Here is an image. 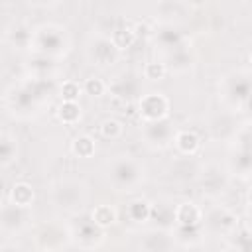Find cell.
Listing matches in <instances>:
<instances>
[{"mask_svg":"<svg viewBox=\"0 0 252 252\" xmlns=\"http://www.w3.org/2000/svg\"><path fill=\"white\" fill-rule=\"evenodd\" d=\"M203 228L215 236H230L238 228V217L226 207H211L203 211Z\"/></svg>","mask_w":252,"mask_h":252,"instance_id":"52a82bcc","label":"cell"},{"mask_svg":"<svg viewBox=\"0 0 252 252\" xmlns=\"http://www.w3.org/2000/svg\"><path fill=\"white\" fill-rule=\"evenodd\" d=\"M16 159H18V140L12 134L4 132L0 136V165L10 167Z\"/></svg>","mask_w":252,"mask_h":252,"instance_id":"d4e9b609","label":"cell"},{"mask_svg":"<svg viewBox=\"0 0 252 252\" xmlns=\"http://www.w3.org/2000/svg\"><path fill=\"white\" fill-rule=\"evenodd\" d=\"M108 91L116 102H122L126 106L140 94V83L134 75L122 73V75L114 77V81L108 83Z\"/></svg>","mask_w":252,"mask_h":252,"instance_id":"7c38bea8","label":"cell"},{"mask_svg":"<svg viewBox=\"0 0 252 252\" xmlns=\"http://www.w3.org/2000/svg\"><path fill=\"white\" fill-rule=\"evenodd\" d=\"M154 41H156V47H159L163 51V55H167L169 51L185 45V39H183L181 32H177L173 26H165V24H161V28L154 33Z\"/></svg>","mask_w":252,"mask_h":252,"instance_id":"e0dca14e","label":"cell"},{"mask_svg":"<svg viewBox=\"0 0 252 252\" xmlns=\"http://www.w3.org/2000/svg\"><path fill=\"white\" fill-rule=\"evenodd\" d=\"M230 248L234 250H240V252H252V230L246 228V230H234L230 236Z\"/></svg>","mask_w":252,"mask_h":252,"instance_id":"d6a6232c","label":"cell"},{"mask_svg":"<svg viewBox=\"0 0 252 252\" xmlns=\"http://www.w3.org/2000/svg\"><path fill=\"white\" fill-rule=\"evenodd\" d=\"M248 228L252 230V209H250V215H248Z\"/></svg>","mask_w":252,"mask_h":252,"instance_id":"b9f144b4","label":"cell"},{"mask_svg":"<svg viewBox=\"0 0 252 252\" xmlns=\"http://www.w3.org/2000/svg\"><path fill=\"white\" fill-rule=\"evenodd\" d=\"M98 132L104 140H118L122 134H124V126L120 120L116 118H104L98 126Z\"/></svg>","mask_w":252,"mask_h":252,"instance_id":"836d02e7","label":"cell"},{"mask_svg":"<svg viewBox=\"0 0 252 252\" xmlns=\"http://www.w3.org/2000/svg\"><path fill=\"white\" fill-rule=\"evenodd\" d=\"M244 199H246V205H248V209H252V185L246 189V197H244Z\"/></svg>","mask_w":252,"mask_h":252,"instance_id":"60d3db41","label":"cell"},{"mask_svg":"<svg viewBox=\"0 0 252 252\" xmlns=\"http://www.w3.org/2000/svg\"><path fill=\"white\" fill-rule=\"evenodd\" d=\"M177 246L175 242V236L169 228H152L144 234L142 242H140V248L142 250H150V252H156V250H173Z\"/></svg>","mask_w":252,"mask_h":252,"instance_id":"5bb4252c","label":"cell"},{"mask_svg":"<svg viewBox=\"0 0 252 252\" xmlns=\"http://www.w3.org/2000/svg\"><path fill=\"white\" fill-rule=\"evenodd\" d=\"M65 240H71V230L65 232L61 226L57 224H43L41 230L37 232V246L39 248H61L65 244Z\"/></svg>","mask_w":252,"mask_h":252,"instance_id":"2e32d148","label":"cell"},{"mask_svg":"<svg viewBox=\"0 0 252 252\" xmlns=\"http://www.w3.org/2000/svg\"><path fill=\"white\" fill-rule=\"evenodd\" d=\"M128 217L134 222H148L152 217V203L146 199H134L128 203Z\"/></svg>","mask_w":252,"mask_h":252,"instance_id":"1f68e13d","label":"cell"},{"mask_svg":"<svg viewBox=\"0 0 252 252\" xmlns=\"http://www.w3.org/2000/svg\"><path fill=\"white\" fill-rule=\"evenodd\" d=\"M193 61H195L193 53L189 51L187 45H181L165 55V65H167V71L171 73H187L193 67Z\"/></svg>","mask_w":252,"mask_h":252,"instance_id":"d6986e66","label":"cell"},{"mask_svg":"<svg viewBox=\"0 0 252 252\" xmlns=\"http://www.w3.org/2000/svg\"><path fill=\"white\" fill-rule=\"evenodd\" d=\"M110 39L114 41V45L124 51V49H130L136 41H138V35H136V30L134 26H120L116 28L112 33H110Z\"/></svg>","mask_w":252,"mask_h":252,"instance_id":"f1b7e54d","label":"cell"},{"mask_svg":"<svg viewBox=\"0 0 252 252\" xmlns=\"http://www.w3.org/2000/svg\"><path fill=\"white\" fill-rule=\"evenodd\" d=\"M83 91H85V94H89V96H102V94L108 91V85H106L102 79H98V77H89V79L83 83Z\"/></svg>","mask_w":252,"mask_h":252,"instance_id":"8d00e7d4","label":"cell"},{"mask_svg":"<svg viewBox=\"0 0 252 252\" xmlns=\"http://www.w3.org/2000/svg\"><path fill=\"white\" fill-rule=\"evenodd\" d=\"M173 146L177 148V152L181 156H195L201 148V138L193 130H179V132H175Z\"/></svg>","mask_w":252,"mask_h":252,"instance_id":"603a6c76","label":"cell"},{"mask_svg":"<svg viewBox=\"0 0 252 252\" xmlns=\"http://www.w3.org/2000/svg\"><path fill=\"white\" fill-rule=\"evenodd\" d=\"M51 79H37L26 77L18 85L10 87L4 94L8 110L18 118H32L37 116L43 104L49 100L51 94Z\"/></svg>","mask_w":252,"mask_h":252,"instance_id":"6da1fadb","label":"cell"},{"mask_svg":"<svg viewBox=\"0 0 252 252\" xmlns=\"http://www.w3.org/2000/svg\"><path fill=\"white\" fill-rule=\"evenodd\" d=\"M33 199H35V193H33V187L26 181H16L10 189V201L20 205V207H32L33 205Z\"/></svg>","mask_w":252,"mask_h":252,"instance_id":"484cf974","label":"cell"},{"mask_svg":"<svg viewBox=\"0 0 252 252\" xmlns=\"http://www.w3.org/2000/svg\"><path fill=\"white\" fill-rule=\"evenodd\" d=\"M197 173H201L199 163L193 159V156H179V159H175L169 167V175L173 179H193L197 177Z\"/></svg>","mask_w":252,"mask_h":252,"instance_id":"ffe728a7","label":"cell"},{"mask_svg":"<svg viewBox=\"0 0 252 252\" xmlns=\"http://www.w3.org/2000/svg\"><path fill=\"white\" fill-rule=\"evenodd\" d=\"M104 240V228L98 226L93 219L81 220L71 228V242L81 248H94L100 246Z\"/></svg>","mask_w":252,"mask_h":252,"instance_id":"8fae6325","label":"cell"},{"mask_svg":"<svg viewBox=\"0 0 252 252\" xmlns=\"http://www.w3.org/2000/svg\"><path fill=\"white\" fill-rule=\"evenodd\" d=\"M69 47H71V39L63 26L43 24L33 30V37H32V45H30L32 53L61 59L69 53Z\"/></svg>","mask_w":252,"mask_h":252,"instance_id":"7a4b0ae2","label":"cell"},{"mask_svg":"<svg viewBox=\"0 0 252 252\" xmlns=\"http://www.w3.org/2000/svg\"><path fill=\"white\" fill-rule=\"evenodd\" d=\"M242 112H246L248 120H252V94H250V98L244 102V108H242Z\"/></svg>","mask_w":252,"mask_h":252,"instance_id":"ab89813d","label":"cell"},{"mask_svg":"<svg viewBox=\"0 0 252 252\" xmlns=\"http://www.w3.org/2000/svg\"><path fill=\"white\" fill-rule=\"evenodd\" d=\"M240 124H236L234 120V112L232 110H224L220 114H217L213 120H211V136L215 140H226V142H232L236 130H238Z\"/></svg>","mask_w":252,"mask_h":252,"instance_id":"9a60e30c","label":"cell"},{"mask_svg":"<svg viewBox=\"0 0 252 252\" xmlns=\"http://www.w3.org/2000/svg\"><path fill=\"white\" fill-rule=\"evenodd\" d=\"M55 114H57V120H59V122H63L65 126H73V124H77V122L81 120V114H83V112H81L79 102L61 100V104L57 106Z\"/></svg>","mask_w":252,"mask_h":252,"instance_id":"4316f807","label":"cell"},{"mask_svg":"<svg viewBox=\"0 0 252 252\" xmlns=\"http://www.w3.org/2000/svg\"><path fill=\"white\" fill-rule=\"evenodd\" d=\"M248 59H250V65H252V53H250V57H248Z\"/></svg>","mask_w":252,"mask_h":252,"instance_id":"7bdbcfd3","label":"cell"},{"mask_svg":"<svg viewBox=\"0 0 252 252\" xmlns=\"http://www.w3.org/2000/svg\"><path fill=\"white\" fill-rule=\"evenodd\" d=\"M134 30H136L138 39H140V37H148V35H152V32H150V26H148V24H136V26H134Z\"/></svg>","mask_w":252,"mask_h":252,"instance_id":"74e56055","label":"cell"},{"mask_svg":"<svg viewBox=\"0 0 252 252\" xmlns=\"http://www.w3.org/2000/svg\"><path fill=\"white\" fill-rule=\"evenodd\" d=\"M228 187V179L226 173L220 171V167L217 165H209L201 171V189L203 195L209 199H219Z\"/></svg>","mask_w":252,"mask_h":252,"instance_id":"4fadbf2b","label":"cell"},{"mask_svg":"<svg viewBox=\"0 0 252 252\" xmlns=\"http://www.w3.org/2000/svg\"><path fill=\"white\" fill-rule=\"evenodd\" d=\"M252 94V73L232 71L226 73L219 83V98L226 110L242 112L244 102Z\"/></svg>","mask_w":252,"mask_h":252,"instance_id":"277c9868","label":"cell"},{"mask_svg":"<svg viewBox=\"0 0 252 252\" xmlns=\"http://www.w3.org/2000/svg\"><path fill=\"white\" fill-rule=\"evenodd\" d=\"M81 93H85V91H83V87L77 81H63L59 85V96H61V100L77 102L79 96H81Z\"/></svg>","mask_w":252,"mask_h":252,"instance_id":"d590c367","label":"cell"},{"mask_svg":"<svg viewBox=\"0 0 252 252\" xmlns=\"http://www.w3.org/2000/svg\"><path fill=\"white\" fill-rule=\"evenodd\" d=\"M142 75H144V79H148L152 83L161 81L167 75V65L163 61H148L144 65V69H142Z\"/></svg>","mask_w":252,"mask_h":252,"instance_id":"e575fe53","label":"cell"},{"mask_svg":"<svg viewBox=\"0 0 252 252\" xmlns=\"http://www.w3.org/2000/svg\"><path fill=\"white\" fill-rule=\"evenodd\" d=\"M228 171L238 177L252 175V152L248 150H234L228 158Z\"/></svg>","mask_w":252,"mask_h":252,"instance_id":"cb8c5ba5","label":"cell"},{"mask_svg":"<svg viewBox=\"0 0 252 252\" xmlns=\"http://www.w3.org/2000/svg\"><path fill=\"white\" fill-rule=\"evenodd\" d=\"M57 59L47 57V55H39V53H32V59L28 61L26 69L30 73V77H37V79H53L55 75V63Z\"/></svg>","mask_w":252,"mask_h":252,"instance_id":"ac0fdd59","label":"cell"},{"mask_svg":"<svg viewBox=\"0 0 252 252\" xmlns=\"http://www.w3.org/2000/svg\"><path fill=\"white\" fill-rule=\"evenodd\" d=\"M32 37H33V30H30V28L24 26V24H14L12 28L6 30V41H8L14 49H18V51L30 49Z\"/></svg>","mask_w":252,"mask_h":252,"instance_id":"7402d4cb","label":"cell"},{"mask_svg":"<svg viewBox=\"0 0 252 252\" xmlns=\"http://www.w3.org/2000/svg\"><path fill=\"white\" fill-rule=\"evenodd\" d=\"M51 199L55 207L67 213H77L87 201V185L77 177H61L51 185Z\"/></svg>","mask_w":252,"mask_h":252,"instance_id":"5b68a950","label":"cell"},{"mask_svg":"<svg viewBox=\"0 0 252 252\" xmlns=\"http://www.w3.org/2000/svg\"><path fill=\"white\" fill-rule=\"evenodd\" d=\"M169 98L163 93H146L138 98V112L144 122L163 120L169 116Z\"/></svg>","mask_w":252,"mask_h":252,"instance_id":"9c48e42d","label":"cell"},{"mask_svg":"<svg viewBox=\"0 0 252 252\" xmlns=\"http://www.w3.org/2000/svg\"><path fill=\"white\" fill-rule=\"evenodd\" d=\"M28 2L33 6H39V8H47V6H55L59 0H28Z\"/></svg>","mask_w":252,"mask_h":252,"instance_id":"f35d334b","label":"cell"},{"mask_svg":"<svg viewBox=\"0 0 252 252\" xmlns=\"http://www.w3.org/2000/svg\"><path fill=\"white\" fill-rule=\"evenodd\" d=\"M91 219H93L98 226H102V228L106 230L108 226H112V224L116 222V211H114L112 205L100 203V205H94V207H93V211H91Z\"/></svg>","mask_w":252,"mask_h":252,"instance_id":"4dcf8cb0","label":"cell"},{"mask_svg":"<svg viewBox=\"0 0 252 252\" xmlns=\"http://www.w3.org/2000/svg\"><path fill=\"white\" fill-rule=\"evenodd\" d=\"M203 209L193 201H183L175 205V224H201Z\"/></svg>","mask_w":252,"mask_h":252,"instance_id":"44dd1931","label":"cell"},{"mask_svg":"<svg viewBox=\"0 0 252 252\" xmlns=\"http://www.w3.org/2000/svg\"><path fill=\"white\" fill-rule=\"evenodd\" d=\"M108 181L116 191H136L146 177L144 165L132 156H116L108 161Z\"/></svg>","mask_w":252,"mask_h":252,"instance_id":"3957f363","label":"cell"},{"mask_svg":"<svg viewBox=\"0 0 252 252\" xmlns=\"http://www.w3.org/2000/svg\"><path fill=\"white\" fill-rule=\"evenodd\" d=\"M30 220V207H20L12 201H6L2 205V213H0V230L6 236L18 234L28 226Z\"/></svg>","mask_w":252,"mask_h":252,"instance_id":"30bf717a","label":"cell"},{"mask_svg":"<svg viewBox=\"0 0 252 252\" xmlns=\"http://www.w3.org/2000/svg\"><path fill=\"white\" fill-rule=\"evenodd\" d=\"M71 152H73V156H77L79 159H89V158L94 156L96 144H94V140H93L91 136L81 134V136L73 138V142H71Z\"/></svg>","mask_w":252,"mask_h":252,"instance_id":"f546056e","label":"cell"},{"mask_svg":"<svg viewBox=\"0 0 252 252\" xmlns=\"http://www.w3.org/2000/svg\"><path fill=\"white\" fill-rule=\"evenodd\" d=\"M120 53L122 51L114 45L110 35H102V33H93L85 47L87 61L98 69H108V67L116 65L120 59Z\"/></svg>","mask_w":252,"mask_h":252,"instance_id":"8992f818","label":"cell"},{"mask_svg":"<svg viewBox=\"0 0 252 252\" xmlns=\"http://www.w3.org/2000/svg\"><path fill=\"white\" fill-rule=\"evenodd\" d=\"M173 138H175V130L167 118L144 122V126H142V142L150 150L161 152L173 144Z\"/></svg>","mask_w":252,"mask_h":252,"instance_id":"ba28073f","label":"cell"},{"mask_svg":"<svg viewBox=\"0 0 252 252\" xmlns=\"http://www.w3.org/2000/svg\"><path fill=\"white\" fill-rule=\"evenodd\" d=\"M156 16H159L161 24L173 26V22L181 16V2H179V0H161V2L158 4Z\"/></svg>","mask_w":252,"mask_h":252,"instance_id":"83f0119b","label":"cell"}]
</instances>
